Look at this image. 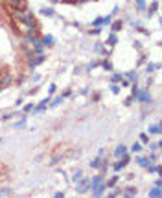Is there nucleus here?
<instances>
[{
	"label": "nucleus",
	"instance_id": "nucleus-1",
	"mask_svg": "<svg viewBox=\"0 0 162 198\" xmlns=\"http://www.w3.org/2000/svg\"><path fill=\"white\" fill-rule=\"evenodd\" d=\"M9 8L17 9V11H24L26 9V0H4Z\"/></svg>",
	"mask_w": 162,
	"mask_h": 198
},
{
	"label": "nucleus",
	"instance_id": "nucleus-2",
	"mask_svg": "<svg viewBox=\"0 0 162 198\" xmlns=\"http://www.w3.org/2000/svg\"><path fill=\"white\" fill-rule=\"evenodd\" d=\"M112 22V15H107V17H98V19L92 20V26H107V24H111Z\"/></svg>",
	"mask_w": 162,
	"mask_h": 198
},
{
	"label": "nucleus",
	"instance_id": "nucleus-3",
	"mask_svg": "<svg viewBox=\"0 0 162 198\" xmlns=\"http://www.w3.org/2000/svg\"><path fill=\"white\" fill-rule=\"evenodd\" d=\"M76 191H78V193H87V191H90V180H81V183L76 185Z\"/></svg>",
	"mask_w": 162,
	"mask_h": 198
},
{
	"label": "nucleus",
	"instance_id": "nucleus-4",
	"mask_svg": "<svg viewBox=\"0 0 162 198\" xmlns=\"http://www.w3.org/2000/svg\"><path fill=\"white\" fill-rule=\"evenodd\" d=\"M118 159H120V158H118ZM127 163H129V156L125 154V156H123V158H122L120 161L114 165V167H112V169H114V172H120V170L123 169V167H125V165H127Z\"/></svg>",
	"mask_w": 162,
	"mask_h": 198
},
{
	"label": "nucleus",
	"instance_id": "nucleus-5",
	"mask_svg": "<svg viewBox=\"0 0 162 198\" xmlns=\"http://www.w3.org/2000/svg\"><path fill=\"white\" fill-rule=\"evenodd\" d=\"M135 100H140V102H144V104H147V102H151V95H149L147 91H138V95H136Z\"/></svg>",
	"mask_w": 162,
	"mask_h": 198
},
{
	"label": "nucleus",
	"instance_id": "nucleus-6",
	"mask_svg": "<svg viewBox=\"0 0 162 198\" xmlns=\"http://www.w3.org/2000/svg\"><path fill=\"white\" fill-rule=\"evenodd\" d=\"M46 48H50V46H54L55 44V39H54V35H50V34H46L44 37H42V41H40Z\"/></svg>",
	"mask_w": 162,
	"mask_h": 198
},
{
	"label": "nucleus",
	"instance_id": "nucleus-7",
	"mask_svg": "<svg viewBox=\"0 0 162 198\" xmlns=\"http://www.w3.org/2000/svg\"><path fill=\"white\" fill-rule=\"evenodd\" d=\"M105 189H107V185H105V181H103V183H100L98 187H94V189H90V191L94 193V196H100V195L105 193Z\"/></svg>",
	"mask_w": 162,
	"mask_h": 198
},
{
	"label": "nucleus",
	"instance_id": "nucleus-8",
	"mask_svg": "<svg viewBox=\"0 0 162 198\" xmlns=\"http://www.w3.org/2000/svg\"><path fill=\"white\" fill-rule=\"evenodd\" d=\"M44 61V56H37V58H33V60H30V69H35V67H39L40 63Z\"/></svg>",
	"mask_w": 162,
	"mask_h": 198
},
{
	"label": "nucleus",
	"instance_id": "nucleus-9",
	"mask_svg": "<svg viewBox=\"0 0 162 198\" xmlns=\"http://www.w3.org/2000/svg\"><path fill=\"white\" fill-rule=\"evenodd\" d=\"M125 154H127V148H125L123 144H120V146H116V150H114V156H116V158H123Z\"/></svg>",
	"mask_w": 162,
	"mask_h": 198
},
{
	"label": "nucleus",
	"instance_id": "nucleus-10",
	"mask_svg": "<svg viewBox=\"0 0 162 198\" xmlns=\"http://www.w3.org/2000/svg\"><path fill=\"white\" fill-rule=\"evenodd\" d=\"M160 187H157V185H155V187H153V189H151V191H149V193H147V196H151V198H160Z\"/></svg>",
	"mask_w": 162,
	"mask_h": 198
},
{
	"label": "nucleus",
	"instance_id": "nucleus-11",
	"mask_svg": "<svg viewBox=\"0 0 162 198\" xmlns=\"http://www.w3.org/2000/svg\"><path fill=\"white\" fill-rule=\"evenodd\" d=\"M100 183H103V178H101V176H94V178L90 180V189H94V187H98Z\"/></svg>",
	"mask_w": 162,
	"mask_h": 198
},
{
	"label": "nucleus",
	"instance_id": "nucleus-12",
	"mask_svg": "<svg viewBox=\"0 0 162 198\" xmlns=\"http://www.w3.org/2000/svg\"><path fill=\"white\" fill-rule=\"evenodd\" d=\"M11 83V80L7 74H0V87H6V85H9Z\"/></svg>",
	"mask_w": 162,
	"mask_h": 198
},
{
	"label": "nucleus",
	"instance_id": "nucleus-13",
	"mask_svg": "<svg viewBox=\"0 0 162 198\" xmlns=\"http://www.w3.org/2000/svg\"><path fill=\"white\" fill-rule=\"evenodd\" d=\"M147 132H149V133H153V135H159V133H160V124H151Z\"/></svg>",
	"mask_w": 162,
	"mask_h": 198
},
{
	"label": "nucleus",
	"instance_id": "nucleus-14",
	"mask_svg": "<svg viewBox=\"0 0 162 198\" xmlns=\"http://www.w3.org/2000/svg\"><path fill=\"white\" fill-rule=\"evenodd\" d=\"M40 13H42L44 17H54V15H55V11H54L52 8H42V9H40Z\"/></svg>",
	"mask_w": 162,
	"mask_h": 198
},
{
	"label": "nucleus",
	"instance_id": "nucleus-15",
	"mask_svg": "<svg viewBox=\"0 0 162 198\" xmlns=\"http://www.w3.org/2000/svg\"><path fill=\"white\" fill-rule=\"evenodd\" d=\"M157 69H160V63H155V65H153V63H147V67H145L147 72H153V70H157Z\"/></svg>",
	"mask_w": 162,
	"mask_h": 198
},
{
	"label": "nucleus",
	"instance_id": "nucleus-16",
	"mask_svg": "<svg viewBox=\"0 0 162 198\" xmlns=\"http://www.w3.org/2000/svg\"><path fill=\"white\" fill-rule=\"evenodd\" d=\"M107 43H109V44H116V43H118V35H116V32H112V34L109 35Z\"/></svg>",
	"mask_w": 162,
	"mask_h": 198
},
{
	"label": "nucleus",
	"instance_id": "nucleus-17",
	"mask_svg": "<svg viewBox=\"0 0 162 198\" xmlns=\"http://www.w3.org/2000/svg\"><path fill=\"white\" fill-rule=\"evenodd\" d=\"M46 106H48V98H44V100H42V102L39 104V106H37V107L33 109V111H44V109H46Z\"/></svg>",
	"mask_w": 162,
	"mask_h": 198
},
{
	"label": "nucleus",
	"instance_id": "nucleus-18",
	"mask_svg": "<svg viewBox=\"0 0 162 198\" xmlns=\"http://www.w3.org/2000/svg\"><path fill=\"white\" fill-rule=\"evenodd\" d=\"M157 9H159V2H153V4H151V8H149V9H147V15H149V17H151V15H153V13H155V11H157Z\"/></svg>",
	"mask_w": 162,
	"mask_h": 198
},
{
	"label": "nucleus",
	"instance_id": "nucleus-19",
	"mask_svg": "<svg viewBox=\"0 0 162 198\" xmlns=\"http://www.w3.org/2000/svg\"><path fill=\"white\" fill-rule=\"evenodd\" d=\"M123 195H125V196H133V195H136V187H127V189L123 191Z\"/></svg>",
	"mask_w": 162,
	"mask_h": 198
},
{
	"label": "nucleus",
	"instance_id": "nucleus-20",
	"mask_svg": "<svg viewBox=\"0 0 162 198\" xmlns=\"http://www.w3.org/2000/svg\"><path fill=\"white\" fill-rule=\"evenodd\" d=\"M101 67L105 69V70H112V63L109 60H105V61H101Z\"/></svg>",
	"mask_w": 162,
	"mask_h": 198
},
{
	"label": "nucleus",
	"instance_id": "nucleus-21",
	"mask_svg": "<svg viewBox=\"0 0 162 198\" xmlns=\"http://www.w3.org/2000/svg\"><path fill=\"white\" fill-rule=\"evenodd\" d=\"M136 163H138L140 167H147V165H149V159L147 158H138L136 159Z\"/></svg>",
	"mask_w": 162,
	"mask_h": 198
},
{
	"label": "nucleus",
	"instance_id": "nucleus-22",
	"mask_svg": "<svg viewBox=\"0 0 162 198\" xmlns=\"http://www.w3.org/2000/svg\"><path fill=\"white\" fill-rule=\"evenodd\" d=\"M112 24V32H118L122 28V20H114V22H111Z\"/></svg>",
	"mask_w": 162,
	"mask_h": 198
},
{
	"label": "nucleus",
	"instance_id": "nucleus-23",
	"mask_svg": "<svg viewBox=\"0 0 162 198\" xmlns=\"http://www.w3.org/2000/svg\"><path fill=\"white\" fill-rule=\"evenodd\" d=\"M55 91H57V85H55V83H52V85L48 87V96H52V95H55Z\"/></svg>",
	"mask_w": 162,
	"mask_h": 198
},
{
	"label": "nucleus",
	"instance_id": "nucleus-24",
	"mask_svg": "<svg viewBox=\"0 0 162 198\" xmlns=\"http://www.w3.org/2000/svg\"><path fill=\"white\" fill-rule=\"evenodd\" d=\"M135 2H136V8H138L140 11L145 9V0H135Z\"/></svg>",
	"mask_w": 162,
	"mask_h": 198
},
{
	"label": "nucleus",
	"instance_id": "nucleus-25",
	"mask_svg": "<svg viewBox=\"0 0 162 198\" xmlns=\"http://www.w3.org/2000/svg\"><path fill=\"white\" fill-rule=\"evenodd\" d=\"M140 150H142V144H140V143H135V144L131 146V152H135V154H136V152H140Z\"/></svg>",
	"mask_w": 162,
	"mask_h": 198
},
{
	"label": "nucleus",
	"instance_id": "nucleus-26",
	"mask_svg": "<svg viewBox=\"0 0 162 198\" xmlns=\"http://www.w3.org/2000/svg\"><path fill=\"white\" fill-rule=\"evenodd\" d=\"M122 80H123V76H122V74H112L111 81H112V83H118V81H122Z\"/></svg>",
	"mask_w": 162,
	"mask_h": 198
},
{
	"label": "nucleus",
	"instance_id": "nucleus-27",
	"mask_svg": "<svg viewBox=\"0 0 162 198\" xmlns=\"http://www.w3.org/2000/svg\"><path fill=\"white\" fill-rule=\"evenodd\" d=\"M125 76L129 78V81H133V83H136V74H135V72H127Z\"/></svg>",
	"mask_w": 162,
	"mask_h": 198
},
{
	"label": "nucleus",
	"instance_id": "nucleus-28",
	"mask_svg": "<svg viewBox=\"0 0 162 198\" xmlns=\"http://www.w3.org/2000/svg\"><path fill=\"white\" fill-rule=\"evenodd\" d=\"M61 102H63V96H57V98H55L54 102H52V104H50V107H55V106H59Z\"/></svg>",
	"mask_w": 162,
	"mask_h": 198
},
{
	"label": "nucleus",
	"instance_id": "nucleus-29",
	"mask_svg": "<svg viewBox=\"0 0 162 198\" xmlns=\"http://www.w3.org/2000/svg\"><path fill=\"white\" fill-rule=\"evenodd\" d=\"M100 32H101L100 26H94V28L90 30V35H100Z\"/></svg>",
	"mask_w": 162,
	"mask_h": 198
},
{
	"label": "nucleus",
	"instance_id": "nucleus-30",
	"mask_svg": "<svg viewBox=\"0 0 162 198\" xmlns=\"http://www.w3.org/2000/svg\"><path fill=\"white\" fill-rule=\"evenodd\" d=\"M116 181H118V176H114L112 180H109V183H105V185H107V187H114V185H116Z\"/></svg>",
	"mask_w": 162,
	"mask_h": 198
},
{
	"label": "nucleus",
	"instance_id": "nucleus-31",
	"mask_svg": "<svg viewBox=\"0 0 162 198\" xmlns=\"http://www.w3.org/2000/svg\"><path fill=\"white\" fill-rule=\"evenodd\" d=\"M15 128H19V130L20 128H26V120L22 119V120H19V122H15Z\"/></svg>",
	"mask_w": 162,
	"mask_h": 198
},
{
	"label": "nucleus",
	"instance_id": "nucleus-32",
	"mask_svg": "<svg viewBox=\"0 0 162 198\" xmlns=\"http://www.w3.org/2000/svg\"><path fill=\"white\" fill-rule=\"evenodd\" d=\"M79 180H81V172H79V170H78V172H76V174L72 176V181H74V183H78Z\"/></svg>",
	"mask_w": 162,
	"mask_h": 198
},
{
	"label": "nucleus",
	"instance_id": "nucleus-33",
	"mask_svg": "<svg viewBox=\"0 0 162 198\" xmlns=\"http://www.w3.org/2000/svg\"><path fill=\"white\" fill-rule=\"evenodd\" d=\"M111 91H112L114 95H118V93H120V87H118L116 83H112V85H111Z\"/></svg>",
	"mask_w": 162,
	"mask_h": 198
},
{
	"label": "nucleus",
	"instance_id": "nucleus-34",
	"mask_svg": "<svg viewBox=\"0 0 162 198\" xmlns=\"http://www.w3.org/2000/svg\"><path fill=\"white\" fill-rule=\"evenodd\" d=\"M138 91H140V89H138V87H136V83H135V85H133V89H131V93H133V98H136Z\"/></svg>",
	"mask_w": 162,
	"mask_h": 198
},
{
	"label": "nucleus",
	"instance_id": "nucleus-35",
	"mask_svg": "<svg viewBox=\"0 0 162 198\" xmlns=\"http://www.w3.org/2000/svg\"><path fill=\"white\" fill-rule=\"evenodd\" d=\"M33 107H35L33 104H26V106H24V111H33Z\"/></svg>",
	"mask_w": 162,
	"mask_h": 198
},
{
	"label": "nucleus",
	"instance_id": "nucleus-36",
	"mask_svg": "<svg viewBox=\"0 0 162 198\" xmlns=\"http://www.w3.org/2000/svg\"><path fill=\"white\" fill-rule=\"evenodd\" d=\"M140 141H142V143H149V137H147L145 133H142V135H140Z\"/></svg>",
	"mask_w": 162,
	"mask_h": 198
},
{
	"label": "nucleus",
	"instance_id": "nucleus-37",
	"mask_svg": "<svg viewBox=\"0 0 162 198\" xmlns=\"http://www.w3.org/2000/svg\"><path fill=\"white\" fill-rule=\"evenodd\" d=\"M151 148H153V150H159V148H160V143H155V144H151Z\"/></svg>",
	"mask_w": 162,
	"mask_h": 198
},
{
	"label": "nucleus",
	"instance_id": "nucleus-38",
	"mask_svg": "<svg viewBox=\"0 0 162 198\" xmlns=\"http://www.w3.org/2000/svg\"><path fill=\"white\" fill-rule=\"evenodd\" d=\"M64 4H74V2H78V0H63Z\"/></svg>",
	"mask_w": 162,
	"mask_h": 198
},
{
	"label": "nucleus",
	"instance_id": "nucleus-39",
	"mask_svg": "<svg viewBox=\"0 0 162 198\" xmlns=\"http://www.w3.org/2000/svg\"><path fill=\"white\" fill-rule=\"evenodd\" d=\"M52 2H54V4H55V2H59V0H52Z\"/></svg>",
	"mask_w": 162,
	"mask_h": 198
}]
</instances>
